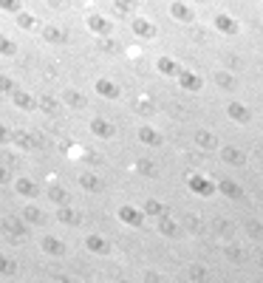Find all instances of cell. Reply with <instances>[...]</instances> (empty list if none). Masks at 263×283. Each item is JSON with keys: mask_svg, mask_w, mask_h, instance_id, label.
Masks as SVG:
<instances>
[{"mask_svg": "<svg viewBox=\"0 0 263 283\" xmlns=\"http://www.w3.org/2000/svg\"><path fill=\"white\" fill-rule=\"evenodd\" d=\"M187 187H190L192 196H198V198L215 196V181L209 176H201V173H192V176H187Z\"/></svg>", "mask_w": 263, "mask_h": 283, "instance_id": "obj_1", "label": "cell"}, {"mask_svg": "<svg viewBox=\"0 0 263 283\" xmlns=\"http://www.w3.org/2000/svg\"><path fill=\"white\" fill-rule=\"evenodd\" d=\"M176 79H178V85H181V91L198 93L201 88H204V77H201L198 71H190V68H178Z\"/></svg>", "mask_w": 263, "mask_h": 283, "instance_id": "obj_2", "label": "cell"}, {"mask_svg": "<svg viewBox=\"0 0 263 283\" xmlns=\"http://www.w3.org/2000/svg\"><path fill=\"white\" fill-rule=\"evenodd\" d=\"M85 26H88V31L96 37H114V23L108 20V17H102V14H88Z\"/></svg>", "mask_w": 263, "mask_h": 283, "instance_id": "obj_3", "label": "cell"}, {"mask_svg": "<svg viewBox=\"0 0 263 283\" xmlns=\"http://www.w3.org/2000/svg\"><path fill=\"white\" fill-rule=\"evenodd\" d=\"M130 31H133L136 37H142V40H156L159 37V26L153 20H147V17H133Z\"/></svg>", "mask_w": 263, "mask_h": 283, "instance_id": "obj_4", "label": "cell"}, {"mask_svg": "<svg viewBox=\"0 0 263 283\" xmlns=\"http://www.w3.org/2000/svg\"><path fill=\"white\" fill-rule=\"evenodd\" d=\"M116 215H119L122 224H128V226H144V212H142V207L122 204L119 210H116Z\"/></svg>", "mask_w": 263, "mask_h": 283, "instance_id": "obj_5", "label": "cell"}, {"mask_svg": "<svg viewBox=\"0 0 263 283\" xmlns=\"http://www.w3.org/2000/svg\"><path fill=\"white\" fill-rule=\"evenodd\" d=\"M215 31H221V34H227V37H235V34H241V23L235 20L232 14H215V20H213Z\"/></svg>", "mask_w": 263, "mask_h": 283, "instance_id": "obj_6", "label": "cell"}, {"mask_svg": "<svg viewBox=\"0 0 263 283\" xmlns=\"http://www.w3.org/2000/svg\"><path fill=\"white\" fill-rule=\"evenodd\" d=\"M227 116L232 122H238V125H249V122H252V111H249V105H243V102H238V99L227 102Z\"/></svg>", "mask_w": 263, "mask_h": 283, "instance_id": "obj_7", "label": "cell"}, {"mask_svg": "<svg viewBox=\"0 0 263 283\" xmlns=\"http://www.w3.org/2000/svg\"><path fill=\"white\" fill-rule=\"evenodd\" d=\"M93 91H96V97H102V99H119L122 88L114 82V79L99 77V79H96V82H93Z\"/></svg>", "mask_w": 263, "mask_h": 283, "instance_id": "obj_8", "label": "cell"}, {"mask_svg": "<svg viewBox=\"0 0 263 283\" xmlns=\"http://www.w3.org/2000/svg\"><path fill=\"white\" fill-rule=\"evenodd\" d=\"M85 247H88V252H91V255H111V249H114V247H111V241L102 238L99 232H91V235H88V238H85Z\"/></svg>", "mask_w": 263, "mask_h": 283, "instance_id": "obj_9", "label": "cell"}, {"mask_svg": "<svg viewBox=\"0 0 263 283\" xmlns=\"http://www.w3.org/2000/svg\"><path fill=\"white\" fill-rule=\"evenodd\" d=\"M40 247H43L45 255H54V258H63V255H68V244L60 238H54V235H45L43 241H40Z\"/></svg>", "mask_w": 263, "mask_h": 283, "instance_id": "obj_10", "label": "cell"}, {"mask_svg": "<svg viewBox=\"0 0 263 283\" xmlns=\"http://www.w3.org/2000/svg\"><path fill=\"white\" fill-rule=\"evenodd\" d=\"M91 133L96 136V139H114L116 127H114V122H108V119H102V116H96V119H91Z\"/></svg>", "mask_w": 263, "mask_h": 283, "instance_id": "obj_11", "label": "cell"}, {"mask_svg": "<svg viewBox=\"0 0 263 283\" xmlns=\"http://www.w3.org/2000/svg\"><path fill=\"white\" fill-rule=\"evenodd\" d=\"M9 145H15V148L26 150V153L37 148L34 136H31V133H26V130H12V133H9Z\"/></svg>", "mask_w": 263, "mask_h": 283, "instance_id": "obj_12", "label": "cell"}, {"mask_svg": "<svg viewBox=\"0 0 263 283\" xmlns=\"http://www.w3.org/2000/svg\"><path fill=\"white\" fill-rule=\"evenodd\" d=\"M215 193H221V196H227V198H243V187L235 178H224V181H218L215 184Z\"/></svg>", "mask_w": 263, "mask_h": 283, "instance_id": "obj_13", "label": "cell"}, {"mask_svg": "<svg viewBox=\"0 0 263 283\" xmlns=\"http://www.w3.org/2000/svg\"><path fill=\"white\" fill-rule=\"evenodd\" d=\"M170 17L178 23H195V12H192L187 3H181V0H176V3H170Z\"/></svg>", "mask_w": 263, "mask_h": 283, "instance_id": "obj_14", "label": "cell"}, {"mask_svg": "<svg viewBox=\"0 0 263 283\" xmlns=\"http://www.w3.org/2000/svg\"><path fill=\"white\" fill-rule=\"evenodd\" d=\"M136 139L142 142V145H147V148H159V145H162V133H159L156 127H150V125L139 127V130H136Z\"/></svg>", "mask_w": 263, "mask_h": 283, "instance_id": "obj_15", "label": "cell"}, {"mask_svg": "<svg viewBox=\"0 0 263 283\" xmlns=\"http://www.w3.org/2000/svg\"><path fill=\"white\" fill-rule=\"evenodd\" d=\"M12 102H15V108H20V111H34L37 108V97H31V93L23 91V88L12 91Z\"/></svg>", "mask_w": 263, "mask_h": 283, "instance_id": "obj_16", "label": "cell"}, {"mask_svg": "<svg viewBox=\"0 0 263 283\" xmlns=\"http://www.w3.org/2000/svg\"><path fill=\"white\" fill-rule=\"evenodd\" d=\"M40 34H43V40L51 42V45H60V42L68 40L65 28H60V26H40Z\"/></svg>", "mask_w": 263, "mask_h": 283, "instance_id": "obj_17", "label": "cell"}, {"mask_svg": "<svg viewBox=\"0 0 263 283\" xmlns=\"http://www.w3.org/2000/svg\"><path fill=\"white\" fill-rule=\"evenodd\" d=\"M15 193H17V196H26V198H37V196H40V187H37V181L20 176L15 181Z\"/></svg>", "mask_w": 263, "mask_h": 283, "instance_id": "obj_18", "label": "cell"}, {"mask_svg": "<svg viewBox=\"0 0 263 283\" xmlns=\"http://www.w3.org/2000/svg\"><path fill=\"white\" fill-rule=\"evenodd\" d=\"M159 232H162L164 238H178V235H181V226L173 218H167V212H164V215H159Z\"/></svg>", "mask_w": 263, "mask_h": 283, "instance_id": "obj_19", "label": "cell"}, {"mask_svg": "<svg viewBox=\"0 0 263 283\" xmlns=\"http://www.w3.org/2000/svg\"><path fill=\"white\" fill-rule=\"evenodd\" d=\"M221 159L227 164H232V167H243V164H246V153L238 148H224L221 150Z\"/></svg>", "mask_w": 263, "mask_h": 283, "instance_id": "obj_20", "label": "cell"}, {"mask_svg": "<svg viewBox=\"0 0 263 283\" xmlns=\"http://www.w3.org/2000/svg\"><path fill=\"white\" fill-rule=\"evenodd\" d=\"M63 102L68 108H77V111H82V108L88 105V99L82 97V91H77V88H68V91L63 93Z\"/></svg>", "mask_w": 263, "mask_h": 283, "instance_id": "obj_21", "label": "cell"}, {"mask_svg": "<svg viewBox=\"0 0 263 283\" xmlns=\"http://www.w3.org/2000/svg\"><path fill=\"white\" fill-rule=\"evenodd\" d=\"M178 68H181V65H178L173 57H159V60H156V71H159V74H164V77H176Z\"/></svg>", "mask_w": 263, "mask_h": 283, "instance_id": "obj_22", "label": "cell"}, {"mask_svg": "<svg viewBox=\"0 0 263 283\" xmlns=\"http://www.w3.org/2000/svg\"><path fill=\"white\" fill-rule=\"evenodd\" d=\"M15 20H17V26L23 28V31H37V28H40V20H37L34 14H29V12H17L15 14Z\"/></svg>", "mask_w": 263, "mask_h": 283, "instance_id": "obj_23", "label": "cell"}, {"mask_svg": "<svg viewBox=\"0 0 263 283\" xmlns=\"http://www.w3.org/2000/svg\"><path fill=\"white\" fill-rule=\"evenodd\" d=\"M142 212H144V218H159V215L167 212V207H164L162 201H156V198H147L142 204Z\"/></svg>", "mask_w": 263, "mask_h": 283, "instance_id": "obj_24", "label": "cell"}, {"mask_svg": "<svg viewBox=\"0 0 263 283\" xmlns=\"http://www.w3.org/2000/svg\"><path fill=\"white\" fill-rule=\"evenodd\" d=\"M195 145H198L201 150H215L218 148V136L209 133V130H198V133H195Z\"/></svg>", "mask_w": 263, "mask_h": 283, "instance_id": "obj_25", "label": "cell"}, {"mask_svg": "<svg viewBox=\"0 0 263 283\" xmlns=\"http://www.w3.org/2000/svg\"><path fill=\"white\" fill-rule=\"evenodd\" d=\"M79 187L88 190V193H99L102 190V181L93 176V173H79Z\"/></svg>", "mask_w": 263, "mask_h": 283, "instance_id": "obj_26", "label": "cell"}, {"mask_svg": "<svg viewBox=\"0 0 263 283\" xmlns=\"http://www.w3.org/2000/svg\"><path fill=\"white\" fill-rule=\"evenodd\" d=\"M133 108H136V113H139V116H144V119H150V116L156 113V105H153V99H147V97H139Z\"/></svg>", "mask_w": 263, "mask_h": 283, "instance_id": "obj_27", "label": "cell"}, {"mask_svg": "<svg viewBox=\"0 0 263 283\" xmlns=\"http://www.w3.org/2000/svg\"><path fill=\"white\" fill-rule=\"evenodd\" d=\"M57 218L63 221V224H79V215L71 210L68 204H60V210H57Z\"/></svg>", "mask_w": 263, "mask_h": 283, "instance_id": "obj_28", "label": "cell"}, {"mask_svg": "<svg viewBox=\"0 0 263 283\" xmlns=\"http://www.w3.org/2000/svg\"><path fill=\"white\" fill-rule=\"evenodd\" d=\"M37 108L54 116V113L60 111V102H57V99H54V97H40V99H37Z\"/></svg>", "mask_w": 263, "mask_h": 283, "instance_id": "obj_29", "label": "cell"}, {"mask_svg": "<svg viewBox=\"0 0 263 283\" xmlns=\"http://www.w3.org/2000/svg\"><path fill=\"white\" fill-rule=\"evenodd\" d=\"M23 215H26V221H31V224H45L43 210H40V207H34V204L26 207V210H23Z\"/></svg>", "mask_w": 263, "mask_h": 283, "instance_id": "obj_30", "label": "cell"}, {"mask_svg": "<svg viewBox=\"0 0 263 283\" xmlns=\"http://www.w3.org/2000/svg\"><path fill=\"white\" fill-rule=\"evenodd\" d=\"M48 198L54 201V204H68V193H65V187H60V184H54V187H48Z\"/></svg>", "mask_w": 263, "mask_h": 283, "instance_id": "obj_31", "label": "cell"}, {"mask_svg": "<svg viewBox=\"0 0 263 283\" xmlns=\"http://www.w3.org/2000/svg\"><path fill=\"white\" fill-rule=\"evenodd\" d=\"M215 82H218L221 88H227V91H235V77L229 71H218V74H215Z\"/></svg>", "mask_w": 263, "mask_h": 283, "instance_id": "obj_32", "label": "cell"}, {"mask_svg": "<svg viewBox=\"0 0 263 283\" xmlns=\"http://www.w3.org/2000/svg\"><path fill=\"white\" fill-rule=\"evenodd\" d=\"M0 54H3V57H15V54H17L15 40H9V37H3V34H0Z\"/></svg>", "mask_w": 263, "mask_h": 283, "instance_id": "obj_33", "label": "cell"}, {"mask_svg": "<svg viewBox=\"0 0 263 283\" xmlns=\"http://www.w3.org/2000/svg\"><path fill=\"white\" fill-rule=\"evenodd\" d=\"M114 6L119 9L122 14H130V12H136V9H139V0H114Z\"/></svg>", "mask_w": 263, "mask_h": 283, "instance_id": "obj_34", "label": "cell"}, {"mask_svg": "<svg viewBox=\"0 0 263 283\" xmlns=\"http://www.w3.org/2000/svg\"><path fill=\"white\" fill-rule=\"evenodd\" d=\"M17 272V263L9 261L6 255H0V275H15Z\"/></svg>", "mask_w": 263, "mask_h": 283, "instance_id": "obj_35", "label": "cell"}, {"mask_svg": "<svg viewBox=\"0 0 263 283\" xmlns=\"http://www.w3.org/2000/svg\"><path fill=\"white\" fill-rule=\"evenodd\" d=\"M0 9H3L6 14H17L23 9V3L20 0H0Z\"/></svg>", "mask_w": 263, "mask_h": 283, "instance_id": "obj_36", "label": "cell"}, {"mask_svg": "<svg viewBox=\"0 0 263 283\" xmlns=\"http://www.w3.org/2000/svg\"><path fill=\"white\" fill-rule=\"evenodd\" d=\"M17 85H15V79L12 77H6V74H0V93H12Z\"/></svg>", "mask_w": 263, "mask_h": 283, "instance_id": "obj_37", "label": "cell"}, {"mask_svg": "<svg viewBox=\"0 0 263 283\" xmlns=\"http://www.w3.org/2000/svg\"><path fill=\"white\" fill-rule=\"evenodd\" d=\"M136 167L142 170L144 176H156V167H153V162H150V159H139V162H136Z\"/></svg>", "mask_w": 263, "mask_h": 283, "instance_id": "obj_38", "label": "cell"}, {"mask_svg": "<svg viewBox=\"0 0 263 283\" xmlns=\"http://www.w3.org/2000/svg\"><path fill=\"white\" fill-rule=\"evenodd\" d=\"M190 277H192V280H204V277H206V269L204 266H192L190 269Z\"/></svg>", "mask_w": 263, "mask_h": 283, "instance_id": "obj_39", "label": "cell"}, {"mask_svg": "<svg viewBox=\"0 0 263 283\" xmlns=\"http://www.w3.org/2000/svg\"><path fill=\"white\" fill-rule=\"evenodd\" d=\"M249 235H252L255 241H260V224H257V221H252V224H249Z\"/></svg>", "mask_w": 263, "mask_h": 283, "instance_id": "obj_40", "label": "cell"}, {"mask_svg": "<svg viewBox=\"0 0 263 283\" xmlns=\"http://www.w3.org/2000/svg\"><path fill=\"white\" fill-rule=\"evenodd\" d=\"M9 133H12V130H9L6 125H0V145H9Z\"/></svg>", "mask_w": 263, "mask_h": 283, "instance_id": "obj_41", "label": "cell"}, {"mask_svg": "<svg viewBox=\"0 0 263 283\" xmlns=\"http://www.w3.org/2000/svg\"><path fill=\"white\" fill-rule=\"evenodd\" d=\"M9 178H12V176H9V170L0 164V184H9Z\"/></svg>", "mask_w": 263, "mask_h": 283, "instance_id": "obj_42", "label": "cell"}, {"mask_svg": "<svg viewBox=\"0 0 263 283\" xmlns=\"http://www.w3.org/2000/svg\"><path fill=\"white\" fill-rule=\"evenodd\" d=\"M0 229H3V218H0Z\"/></svg>", "mask_w": 263, "mask_h": 283, "instance_id": "obj_43", "label": "cell"}, {"mask_svg": "<svg viewBox=\"0 0 263 283\" xmlns=\"http://www.w3.org/2000/svg\"><path fill=\"white\" fill-rule=\"evenodd\" d=\"M195 3H206V0H195Z\"/></svg>", "mask_w": 263, "mask_h": 283, "instance_id": "obj_44", "label": "cell"}]
</instances>
